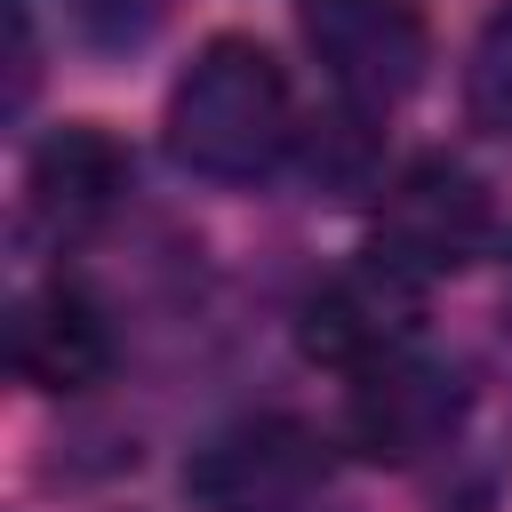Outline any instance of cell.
Here are the masks:
<instances>
[{"instance_id":"6da1fadb","label":"cell","mask_w":512,"mask_h":512,"mask_svg":"<svg viewBox=\"0 0 512 512\" xmlns=\"http://www.w3.org/2000/svg\"><path fill=\"white\" fill-rule=\"evenodd\" d=\"M160 128H168V152L192 176H208V184H256L296 144V96H288V72L272 64V48L224 32V40H208L176 72Z\"/></svg>"},{"instance_id":"7a4b0ae2","label":"cell","mask_w":512,"mask_h":512,"mask_svg":"<svg viewBox=\"0 0 512 512\" xmlns=\"http://www.w3.org/2000/svg\"><path fill=\"white\" fill-rule=\"evenodd\" d=\"M488 232H496L488 184H480L464 160L424 152V160H408V168L384 184L368 256L392 264V272H408V280L424 288V280H440V272H464V264L488 248Z\"/></svg>"},{"instance_id":"3957f363","label":"cell","mask_w":512,"mask_h":512,"mask_svg":"<svg viewBox=\"0 0 512 512\" xmlns=\"http://www.w3.org/2000/svg\"><path fill=\"white\" fill-rule=\"evenodd\" d=\"M336 448L304 416H240L208 432L184 464V496L200 512H304L328 488Z\"/></svg>"},{"instance_id":"277c9868","label":"cell","mask_w":512,"mask_h":512,"mask_svg":"<svg viewBox=\"0 0 512 512\" xmlns=\"http://www.w3.org/2000/svg\"><path fill=\"white\" fill-rule=\"evenodd\" d=\"M296 24H304V48L320 56L328 88L360 120L416 96V80L432 64V32H424L416 0H296Z\"/></svg>"},{"instance_id":"5b68a950","label":"cell","mask_w":512,"mask_h":512,"mask_svg":"<svg viewBox=\"0 0 512 512\" xmlns=\"http://www.w3.org/2000/svg\"><path fill=\"white\" fill-rule=\"evenodd\" d=\"M416 296H424V288H416L408 272L360 256L352 272H336V280H320V288L304 296L296 344H304V360H320V368H336V376H368V368H384V360L408 352V336H416Z\"/></svg>"},{"instance_id":"8992f818","label":"cell","mask_w":512,"mask_h":512,"mask_svg":"<svg viewBox=\"0 0 512 512\" xmlns=\"http://www.w3.org/2000/svg\"><path fill=\"white\" fill-rule=\"evenodd\" d=\"M456 424H464V384H456V368H440V360L400 352V360L352 376L344 440H352L368 464H416V456H432Z\"/></svg>"},{"instance_id":"52a82bcc","label":"cell","mask_w":512,"mask_h":512,"mask_svg":"<svg viewBox=\"0 0 512 512\" xmlns=\"http://www.w3.org/2000/svg\"><path fill=\"white\" fill-rule=\"evenodd\" d=\"M8 360H16V376L32 392H88L112 368V328H104L96 296H80L72 280H48V288L16 296Z\"/></svg>"},{"instance_id":"ba28073f","label":"cell","mask_w":512,"mask_h":512,"mask_svg":"<svg viewBox=\"0 0 512 512\" xmlns=\"http://www.w3.org/2000/svg\"><path fill=\"white\" fill-rule=\"evenodd\" d=\"M24 192H32V216H40V224L80 232V224H96V216L128 192V152H120L112 128H96V120H64V128H48V136L32 144V160H24Z\"/></svg>"},{"instance_id":"9c48e42d","label":"cell","mask_w":512,"mask_h":512,"mask_svg":"<svg viewBox=\"0 0 512 512\" xmlns=\"http://www.w3.org/2000/svg\"><path fill=\"white\" fill-rule=\"evenodd\" d=\"M464 112H472V128H488V136H504L512 144V0L480 24V40H472V64H464Z\"/></svg>"}]
</instances>
